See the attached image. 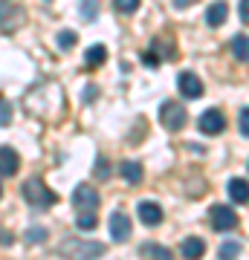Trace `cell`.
<instances>
[{
  "instance_id": "7402d4cb",
  "label": "cell",
  "mask_w": 249,
  "mask_h": 260,
  "mask_svg": "<svg viewBox=\"0 0 249 260\" xmlns=\"http://www.w3.org/2000/svg\"><path fill=\"white\" fill-rule=\"evenodd\" d=\"M26 240H29V243H44V240H46V232H44V229H29V232H26Z\"/></svg>"
},
{
  "instance_id": "603a6c76",
  "label": "cell",
  "mask_w": 249,
  "mask_h": 260,
  "mask_svg": "<svg viewBox=\"0 0 249 260\" xmlns=\"http://www.w3.org/2000/svg\"><path fill=\"white\" fill-rule=\"evenodd\" d=\"M238 124H240V133H243V136H249V107H243V110H240Z\"/></svg>"
},
{
  "instance_id": "d4e9b609",
  "label": "cell",
  "mask_w": 249,
  "mask_h": 260,
  "mask_svg": "<svg viewBox=\"0 0 249 260\" xmlns=\"http://www.w3.org/2000/svg\"><path fill=\"white\" fill-rule=\"evenodd\" d=\"M107 171H110V168H107V162H104V159H99V162H96V177L107 179Z\"/></svg>"
},
{
  "instance_id": "7a4b0ae2",
  "label": "cell",
  "mask_w": 249,
  "mask_h": 260,
  "mask_svg": "<svg viewBox=\"0 0 249 260\" xmlns=\"http://www.w3.org/2000/svg\"><path fill=\"white\" fill-rule=\"evenodd\" d=\"M104 251L102 243H78V240H67L61 246V254L70 260H96Z\"/></svg>"
},
{
  "instance_id": "8fae6325",
  "label": "cell",
  "mask_w": 249,
  "mask_h": 260,
  "mask_svg": "<svg viewBox=\"0 0 249 260\" xmlns=\"http://www.w3.org/2000/svg\"><path fill=\"white\" fill-rule=\"evenodd\" d=\"M18 165H20V159H18V153L6 145V148L0 150V174L3 177H12L15 171H18Z\"/></svg>"
},
{
  "instance_id": "ba28073f",
  "label": "cell",
  "mask_w": 249,
  "mask_h": 260,
  "mask_svg": "<svg viewBox=\"0 0 249 260\" xmlns=\"http://www.w3.org/2000/svg\"><path fill=\"white\" fill-rule=\"evenodd\" d=\"M180 93L185 99H200L203 95V81L194 73H180Z\"/></svg>"
},
{
  "instance_id": "83f0119b",
  "label": "cell",
  "mask_w": 249,
  "mask_h": 260,
  "mask_svg": "<svg viewBox=\"0 0 249 260\" xmlns=\"http://www.w3.org/2000/svg\"><path fill=\"white\" fill-rule=\"evenodd\" d=\"M191 3H197V0H174V6H177V9H188Z\"/></svg>"
},
{
  "instance_id": "277c9868",
  "label": "cell",
  "mask_w": 249,
  "mask_h": 260,
  "mask_svg": "<svg viewBox=\"0 0 249 260\" xmlns=\"http://www.w3.org/2000/svg\"><path fill=\"white\" fill-rule=\"evenodd\" d=\"M73 205L81 214H96V208H99V191L93 185H78L73 191Z\"/></svg>"
},
{
  "instance_id": "cb8c5ba5",
  "label": "cell",
  "mask_w": 249,
  "mask_h": 260,
  "mask_svg": "<svg viewBox=\"0 0 249 260\" xmlns=\"http://www.w3.org/2000/svg\"><path fill=\"white\" fill-rule=\"evenodd\" d=\"M142 61H145V67H151V70H157V67H159L157 52H145V55H142Z\"/></svg>"
},
{
  "instance_id": "5bb4252c",
  "label": "cell",
  "mask_w": 249,
  "mask_h": 260,
  "mask_svg": "<svg viewBox=\"0 0 249 260\" xmlns=\"http://www.w3.org/2000/svg\"><path fill=\"white\" fill-rule=\"evenodd\" d=\"M226 15H229V6H226L223 0H217V3H212L209 12H206V23H209V26H220L223 20H226Z\"/></svg>"
},
{
  "instance_id": "4316f807",
  "label": "cell",
  "mask_w": 249,
  "mask_h": 260,
  "mask_svg": "<svg viewBox=\"0 0 249 260\" xmlns=\"http://www.w3.org/2000/svg\"><path fill=\"white\" fill-rule=\"evenodd\" d=\"M9 119H12V107H9V102H3V124H9Z\"/></svg>"
},
{
  "instance_id": "ac0fdd59",
  "label": "cell",
  "mask_w": 249,
  "mask_h": 260,
  "mask_svg": "<svg viewBox=\"0 0 249 260\" xmlns=\"http://www.w3.org/2000/svg\"><path fill=\"white\" fill-rule=\"evenodd\" d=\"M238 254H240V243H235V240L220 243V249H217V257L220 260H235Z\"/></svg>"
},
{
  "instance_id": "9a60e30c",
  "label": "cell",
  "mask_w": 249,
  "mask_h": 260,
  "mask_svg": "<svg viewBox=\"0 0 249 260\" xmlns=\"http://www.w3.org/2000/svg\"><path fill=\"white\" fill-rule=\"evenodd\" d=\"M142 174H145V171H142L139 162H122V177H125L128 185H139V182H142Z\"/></svg>"
},
{
  "instance_id": "ffe728a7",
  "label": "cell",
  "mask_w": 249,
  "mask_h": 260,
  "mask_svg": "<svg viewBox=\"0 0 249 260\" xmlns=\"http://www.w3.org/2000/svg\"><path fill=\"white\" fill-rule=\"evenodd\" d=\"M113 6H116V12H122V15H130V12L139 9V0H113Z\"/></svg>"
},
{
  "instance_id": "52a82bcc",
  "label": "cell",
  "mask_w": 249,
  "mask_h": 260,
  "mask_svg": "<svg viewBox=\"0 0 249 260\" xmlns=\"http://www.w3.org/2000/svg\"><path fill=\"white\" fill-rule=\"evenodd\" d=\"M110 237L113 240H128L130 237V217L122 211H113L110 214Z\"/></svg>"
},
{
  "instance_id": "484cf974",
  "label": "cell",
  "mask_w": 249,
  "mask_h": 260,
  "mask_svg": "<svg viewBox=\"0 0 249 260\" xmlns=\"http://www.w3.org/2000/svg\"><path fill=\"white\" fill-rule=\"evenodd\" d=\"M240 20L249 23V0H240Z\"/></svg>"
},
{
  "instance_id": "30bf717a",
  "label": "cell",
  "mask_w": 249,
  "mask_h": 260,
  "mask_svg": "<svg viewBox=\"0 0 249 260\" xmlns=\"http://www.w3.org/2000/svg\"><path fill=\"white\" fill-rule=\"evenodd\" d=\"M180 251H183L185 260H200V257L206 254V243L200 240V237H185V240H183V249H180Z\"/></svg>"
},
{
  "instance_id": "9c48e42d",
  "label": "cell",
  "mask_w": 249,
  "mask_h": 260,
  "mask_svg": "<svg viewBox=\"0 0 249 260\" xmlns=\"http://www.w3.org/2000/svg\"><path fill=\"white\" fill-rule=\"evenodd\" d=\"M139 220L148 225V229H154V225L162 223V208L157 203H139Z\"/></svg>"
},
{
  "instance_id": "e0dca14e",
  "label": "cell",
  "mask_w": 249,
  "mask_h": 260,
  "mask_svg": "<svg viewBox=\"0 0 249 260\" xmlns=\"http://www.w3.org/2000/svg\"><path fill=\"white\" fill-rule=\"evenodd\" d=\"M107 58V49L102 47V44H96V47L87 49V55H84V61H87V67H99Z\"/></svg>"
},
{
  "instance_id": "7c38bea8",
  "label": "cell",
  "mask_w": 249,
  "mask_h": 260,
  "mask_svg": "<svg viewBox=\"0 0 249 260\" xmlns=\"http://www.w3.org/2000/svg\"><path fill=\"white\" fill-rule=\"evenodd\" d=\"M139 254L145 260H174V254H171L165 246H159V243H142Z\"/></svg>"
},
{
  "instance_id": "8992f818",
  "label": "cell",
  "mask_w": 249,
  "mask_h": 260,
  "mask_svg": "<svg viewBox=\"0 0 249 260\" xmlns=\"http://www.w3.org/2000/svg\"><path fill=\"white\" fill-rule=\"evenodd\" d=\"M223 127H226V116L220 110H206L200 116V130L206 136H217V133H223Z\"/></svg>"
},
{
  "instance_id": "2e32d148",
  "label": "cell",
  "mask_w": 249,
  "mask_h": 260,
  "mask_svg": "<svg viewBox=\"0 0 249 260\" xmlns=\"http://www.w3.org/2000/svg\"><path fill=\"white\" fill-rule=\"evenodd\" d=\"M232 55L238 58V61H243V64H249V38L246 35L232 38Z\"/></svg>"
},
{
  "instance_id": "4fadbf2b",
  "label": "cell",
  "mask_w": 249,
  "mask_h": 260,
  "mask_svg": "<svg viewBox=\"0 0 249 260\" xmlns=\"http://www.w3.org/2000/svg\"><path fill=\"white\" fill-rule=\"evenodd\" d=\"M229 200L238 203V205L249 203V182L246 179H232L229 182Z\"/></svg>"
},
{
  "instance_id": "44dd1931",
  "label": "cell",
  "mask_w": 249,
  "mask_h": 260,
  "mask_svg": "<svg viewBox=\"0 0 249 260\" xmlns=\"http://www.w3.org/2000/svg\"><path fill=\"white\" fill-rule=\"evenodd\" d=\"M58 47L61 49H73L75 47V32L73 29H64V32L58 35Z\"/></svg>"
},
{
  "instance_id": "3957f363",
  "label": "cell",
  "mask_w": 249,
  "mask_h": 260,
  "mask_svg": "<svg viewBox=\"0 0 249 260\" xmlns=\"http://www.w3.org/2000/svg\"><path fill=\"white\" fill-rule=\"evenodd\" d=\"M159 121L168 130H180L188 121V113H185V107L180 102H162V107H159Z\"/></svg>"
},
{
  "instance_id": "6da1fadb",
  "label": "cell",
  "mask_w": 249,
  "mask_h": 260,
  "mask_svg": "<svg viewBox=\"0 0 249 260\" xmlns=\"http://www.w3.org/2000/svg\"><path fill=\"white\" fill-rule=\"evenodd\" d=\"M23 197H26V203L35 205V208H49V205H56V200H58L41 179H26V182H23Z\"/></svg>"
},
{
  "instance_id": "5b68a950",
  "label": "cell",
  "mask_w": 249,
  "mask_h": 260,
  "mask_svg": "<svg viewBox=\"0 0 249 260\" xmlns=\"http://www.w3.org/2000/svg\"><path fill=\"white\" fill-rule=\"evenodd\" d=\"M209 217H212V225L217 232H232V229L238 225V214L232 211L229 205H212Z\"/></svg>"
},
{
  "instance_id": "d6986e66",
  "label": "cell",
  "mask_w": 249,
  "mask_h": 260,
  "mask_svg": "<svg viewBox=\"0 0 249 260\" xmlns=\"http://www.w3.org/2000/svg\"><path fill=\"white\" fill-rule=\"evenodd\" d=\"M96 214H78V220H75V225H78V232H93L96 229Z\"/></svg>"
}]
</instances>
